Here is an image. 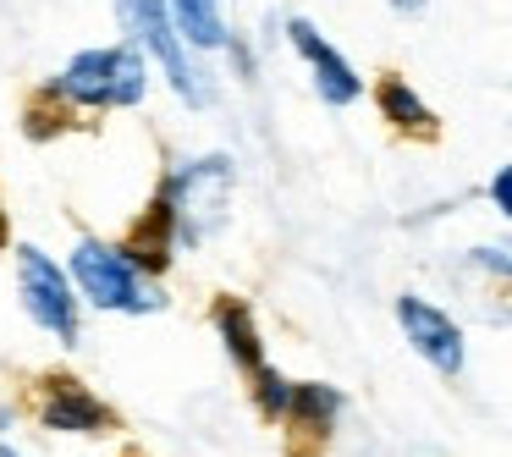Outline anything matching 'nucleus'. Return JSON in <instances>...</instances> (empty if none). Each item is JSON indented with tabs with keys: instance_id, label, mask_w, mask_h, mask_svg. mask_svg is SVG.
<instances>
[{
	"instance_id": "423d86ee",
	"label": "nucleus",
	"mask_w": 512,
	"mask_h": 457,
	"mask_svg": "<svg viewBox=\"0 0 512 457\" xmlns=\"http://www.w3.org/2000/svg\"><path fill=\"white\" fill-rule=\"evenodd\" d=\"M34 419H39V430H50V435H83V441L116 430L111 402H105L100 391H89L78 375H45L39 380Z\"/></svg>"
},
{
	"instance_id": "2eb2a0df",
	"label": "nucleus",
	"mask_w": 512,
	"mask_h": 457,
	"mask_svg": "<svg viewBox=\"0 0 512 457\" xmlns=\"http://www.w3.org/2000/svg\"><path fill=\"white\" fill-rule=\"evenodd\" d=\"M468 259H474V270H485V276H501V281H512V254H507V248H496V243H479Z\"/></svg>"
},
{
	"instance_id": "f257e3e1",
	"label": "nucleus",
	"mask_w": 512,
	"mask_h": 457,
	"mask_svg": "<svg viewBox=\"0 0 512 457\" xmlns=\"http://www.w3.org/2000/svg\"><path fill=\"white\" fill-rule=\"evenodd\" d=\"M67 276L78 287V298L100 314H160L171 303V292L155 276L133 265L122 254V243H105V237H78L67 259Z\"/></svg>"
},
{
	"instance_id": "9b49d317",
	"label": "nucleus",
	"mask_w": 512,
	"mask_h": 457,
	"mask_svg": "<svg viewBox=\"0 0 512 457\" xmlns=\"http://www.w3.org/2000/svg\"><path fill=\"white\" fill-rule=\"evenodd\" d=\"M171 248H177V226H171V210L166 204H149L144 215H138V226L127 232V243H122V254L133 259L144 276H166V265H171Z\"/></svg>"
},
{
	"instance_id": "20e7f679",
	"label": "nucleus",
	"mask_w": 512,
	"mask_h": 457,
	"mask_svg": "<svg viewBox=\"0 0 512 457\" xmlns=\"http://www.w3.org/2000/svg\"><path fill=\"white\" fill-rule=\"evenodd\" d=\"M116 17H122V28H127V45L166 72L171 94H177L182 105H193V111H204V105H210V78H204V67L193 61L188 39L177 34L166 0H116Z\"/></svg>"
},
{
	"instance_id": "a211bd4d",
	"label": "nucleus",
	"mask_w": 512,
	"mask_h": 457,
	"mask_svg": "<svg viewBox=\"0 0 512 457\" xmlns=\"http://www.w3.org/2000/svg\"><path fill=\"white\" fill-rule=\"evenodd\" d=\"M391 12H408L413 17V12H424V0H391Z\"/></svg>"
},
{
	"instance_id": "6e6552de",
	"label": "nucleus",
	"mask_w": 512,
	"mask_h": 457,
	"mask_svg": "<svg viewBox=\"0 0 512 457\" xmlns=\"http://www.w3.org/2000/svg\"><path fill=\"white\" fill-rule=\"evenodd\" d=\"M287 45L298 50L303 61H309L314 94H320L325 105H353L358 94H364V78L353 72V61H347L342 50H336L331 39H325L320 28L309 23V17H292V23H287Z\"/></svg>"
},
{
	"instance_id": "6ab92c4d",
	"label": "nucleus",
	"mask_w": 512,
	"mask_h": 457,
	"mask_svg": "<svg viewBox=\"0 0 512 457\" xmlns=\"http://www.w3.org/2000/svg\"><path fill=\"white\" fill-rule=\"evenodd\" d=\"M0 457H23V452H17V446H12V441H0Z\"/></svg>"
},
{
	"instance_id": "f03ea898",
	"label": "nucleus",
	"mask_w": 512,
	"mask_h": 457,
	"mask_svg": "<svg viewBox=\"0 0 512 457\" xmlns=\"http://www.w3.org/2000/svg\"><path fill=\"white\" fill-rule=\"evenodd\" d=\"M72 111H133L149 94V61L133 45H105V50H78L50 83Z\"/></svg>"
},
{
	"instance_id": "aec40b11",
	"label": "nucleus",
	"mask_w": 512,
	"mask_h": 457,
	"mask_svg": "<svg viewBox=\"0 0 512 457\" xmlns=\"http://www.w3.org/2000/svg\"><path fill=\"white\" fill-rule=\"evenodd\" d=\"M0 248H6V210H0Z\"/></svg>"
},
{
	"instance_id": "1a4fd4ad",
	"label": "nucleus",
	"mask_w": 512,
	"mask_h": 457,
	"mask_svg": "<svg viewBox=\"0 0 512 457\" xmlns=\"http://www.w3.org/2000/svg\"><path fill=\"white\" fill-rule=\"evenodd\" d=\"M210 325H215V336H221L226 358H232L243 375H254L259 364H270V358H265V331H259V314L248 309L243 298H215L210 303Z\"/></svg>"
},
{
	"instance_id": "f3484780",
	"label": "nucleus",
	"mask_w": 512,
	"mask_h": 457,
	"mask_svg": "<svg viewBox=\"0 0 512 457\" xmlns=\"http://www.w3.org/2000/svg\"><path fill=\"white\" fill-rule=\"evenodd\" d=\"M12 419H17V408H12V402H0V435L12 430Z\"/></svg>"
},
{
	"instance_id": "0eeeda50",
	"label": "nucleus",
	"mask_w": 512,
	"mask_h": 457,
	"mask_svg": "<svg viewBox=\"0 0 512 457\" xmlns=\"http://www.w3.org/2000/svg\"><path fill=\"white\" fill-rule=\"evenodd\" d=\"M397 325H402V336H408V347L435 369V375H446V380L463 375V364H468L463 325H457L446 309H435L430 298H413V292H402V298H397Z\"/></svg>"
},
{
	"instance_id": "f8f14e48",
	"label": "nucleus",
	"mask_w": 512,
	"mask_h": 457,
	"mask_svg": "<svg viewBox=\"0 0 512 457\" xmlns=\"http://www.w3.org/2000/svg\"><path fill=\"white\" fill-rule=\"evenodd\" d=\"M177 34L188 39V50H226L232 45V28L221 17V0H166Z\"/></svg>"
},
{
	"instance_id": "dca6fc26",
	"label": "nucleus",
	"mask_w": 512,
	"mask_h": 457,
	"mask_svg": "<svg viewBox=\"0 0 512 457\" xmlns=\"http://www.w3.org/2000/svg\"><path fill=\"white\" fill-rule=\"evenodd\" d=\"M490 204H496V210L512 221V166H501L496 177H490Z\"/></svg>"
},
{
	"instance_id": "7ed1b4c3",
	"label": "nucleus",
	"mask_w": 512,
	"mask_h": 457,
	"mask_svg": "<svg viewBox=\"0 0 512 457\" xmlns=\"http://www.w3.org/2000/svg\"><path fill=\"white\" fill-rule=\"evenodd\" d=\"M171 210V226H177L182 248L210 243L226 226V210H232V155H199L188 166H177L155 193Z\"/></svg>"
},
{
	"instance_id": "9d476101",
	"label": "nucleus",
	"mask_w": 512,
	"mask_h": 457,
	"mask_svg": "<svg viewBox=\"0 0 512 457\" xmlns=\"http://www.w3.org/2000/svg\"><path fill=\"white\" fill-rule=\"evenodd\" d=\"M347 397L336 386H325V380H292V408H287V430L303 435V441H325V435L336 430V419H342Z\"/></svg>"
},
{
	"instance_id": "4468645a",
	"label": "nucleus",
	"mask_w": 512,
	"mask_h": 457,
	"mask_svg": "<svg viewBox=\"0 0 512 457\" xmlns=\"http://www.w3.org/2000/svg\"><path fill=\"white\" fill-rule=\"evenodd\" d=\"M248 386H254V408H259V419H270V424L287 419V408H292V380L281 375L276 364H259L254 375H248Z\"/></svg>"
},
{
	"instance_id": "ddd939ff",
	"label": "nucleus",
	"mask_w": 512,
	"mask_h": 457,
	"mask_svg": "<svg viewBox=\"0 0 512 457\" xmlns=\"http://www.w3.org/2000/svg\"><path fill=\"white\" fill-rule=\"evenodd\" d=\"M375 100H380V116H386L391 127H402V133H435V116H430V105L419 100V94L408 89L402 78H386L375 89Z\"/></svg>"
},
{
	"instance_id": "39448f33",
	"label": "nucleus",
	"mask_w": 512,
	"mask_h": 457,
	"mask_svg": "<svg viewBox=\"0 0 512 457\" xmlns=\"http://www.w3.org/2000/svg\"><path fill=\"white\" fill-rule=\"evenodd\" d=\"M17 298H23L28 320H34L45 336H56L61 347L83 342L78 287H72V276L39 243H17Z\"/></svg>"
}]
</instances>
